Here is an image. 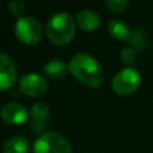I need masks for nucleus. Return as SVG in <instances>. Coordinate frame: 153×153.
Segmentation results:
<instances>
[{
  "label": "nucleus",
  "instance_id": "nucleus-2",
  "mask_svg": "<svg viewBox=\"0 0 153 153\" xmlns=\"http://www.w3.org/2000/svg\"><path fill=\"white\" fill-rule=\"evenodd\" d=\"M46 34L51 43L56 46L67 45L75 34V22L69 12H56L47 20Z\"/></svg>",
  "mask_w": 153,
  "mask_h": 153
},
{
  "label": "nucleus",
  "instance_id": "nucleus-5",
  "mask_svg": "<svg viewBox=\"0 0 153 153\" xmlns=\"http://www.w3.org/2000/svg\"><path fill=\"white\" fill-rule=\"evenodd\" d=\"M141 83V75L133 67H125L116 73L111 79V87L120 95L132 94L138 89Z\"/></svg>",
  "mask_w": 153,
  "mask_h": 153
},
{
  "label": "nucleus",
  "instance_id": "nucleus-15",
  "mask_svg": "<svg viewBox=\"0 0 153 153\" xmlns=\"http://www.w3.org/2000/svg\"><path fill=\"white\" fill-rule=\"evenodd\" d=\"M24 3L22 0H11L8 3V11H10L11 15L13 16H18V18H22L24 12Z\"/></svg>",
  "mask_w": 153,
  "mask_h": 153
},
{
  "label": "nucleus",
  "instance_id": "nucleus-11",
  "mask_svg": "<svg viewBox=\"0 0 153 153\" xmlns=\"http://www.w3.org/2000/svg\"><path fill=\"white\" fill-rule=\"evenodd\" d=\"M30 141L24 136H12L4 143L3 153H28Z\"/></svg>",
  "mask_w": 153,
  "mask_h": 153
},
{
  "label": "nucleus",
  "instance_id": "nucleus-9",
  "mask_svg": "<svg viewBox=\"0 0 153 153\" xmlns=\"http://www.w3.org/2000/svg\"><path fill=\"white\" fill-rule=\"evenodd\" d=\"M76 24L81 27V30L86 32H93L100 27L101 18L95 11L93 10H82L75 16Z\"/></svg>",
  "mask_w": 153,
  "mask_h": 153
},
{
  "label": "nucleus",
  "instance_id": "nucleus-10",
  "mask_svg": "<svg viewBox=\"0 0 153 153\" xmlns=\"http://www.w3.org/2000/svg\"><path fill=\"white\" fill-rule=\"evenodd\" d=\"M43 71H45V75L50 79L58 81V79L65 78L66 73L69 71V63H65L61 59H51L45 65Z\"/></svg>",
  "mask_w": 153,
  "mask_h": 153
},
{
  "label": "nucleus",
  "instance_id": "nucleus-3",
  "mask_svg": "<svg viewBox=\"0 0 153 153\" xmlns=\"http://www.w3.org/2000/svg\"><path fill=\"white\" fill-rule=\"evenodd\" d=\"M34 153H71V145L66 137L56 132H46L35 140Z\"/></svg>",
  "mask_w": 153,
  "mask_h": 153
},
{
  "label": "nucleus",
  "instance_id": "nucleus-8",
  "mask_svg": "<svg viewBox=\"0 0 153 153\" xmlns=\"http://www.w3.org/2000/svg\"><path fill=\"white\" fill-rule=\"evenodd\" d=\"M16 82V66L5 53H0V89L8 90Z\"/></svg>",
  "mask_w": 153,
  "mask_h": 153
},
{
  "label": "nucleus",
  "instance_id": "nucleus-14",
  "mask_svg": "<svg viewBox=\"0 0 153 153\" xmlns=\"http://www.w3.org/2000/svg\"><path fill=\"white\" fill-rule=\"evenodd\" d=\"M120 61L126 67H130L136 61V51L132 47H125L120 54Z\"/></svg>",
  "mask_w": 153,
  "mask_h": 153
},
{
  "label": "nucleus",
  "instance_id": "nucleus-16",
  "mask_svg": "<svg viewBox=\"0 0 153 153\" xmlns=\"http://www.w3.org/2000/svg\"><path fill=\"white\" fill-rule=\"evenodd\" d=\"M129 1L128 0H106L105 5L111 12H121L128 7Z\"/></svg>",
  "mask_w": 153,
  "mask_h": 153
},
{
  "label": "nucleus",
  "instance_id": "nucleus-7",
  "mask_svg": "<svg viewBox=\"0 0 153 153\" xmlns=\"http://www.w3.org/2000/svg\"><path fill=\"white\" fill-rule=\"evenodd\" d=\"M1 118L11 125H20L28 118V110L23 103L8 102L1 108Z\"/></svg>",
  "mask_w": 153,
  "mask_h": 153
},
{
  "label": "nucleus",
  "instance_id": "nucleus-1",
  "mask_svg": "<svg viewBox=\"0 0 153 153\" xmlns=\"http://www.w3.org/2000/svg\"><path fill=\"white\" fill-rule=\"evenodd\" d=\"M69 71L86 87H100L103 83L105 74L98 61L87 53H76L69 62Z\"/></svg>",
  "mask_w": 153,
  "mask_h": 153
},
{
  "label": "nucleus",
  "instance_id": "nucleus-12",
  "mask_svg": "<svg viewBox=\"0 0 153 153\" xmlns=\"http://www.w3.org/2000/svg\"><path fill=\"white\" fill-rule=\"evenodd\" d=\"M108 31L114 39L118 40H129L132 36V31H130L129 26L120 19H113L109 22Z\"/></svg>",
  "mask_w": 153,
  "mask_h": 153
},
{
  "label": "nucleus",
  "instance_id": "nucleus-6",
  "mask_svg": "<svg viewBox=\"0 0 153 153\" xmlns=\"http://www.w3.org/2000/svg\"><path fill=\"white\" fill-rule=\"evenodd\" d=\"M47 79L39 73H27L19 79V89L27 97H40L47 91Z\"/></svg>",
  "mask_w": 153,
  "mask_h": 153
},
{
  "label": "nucleus",
  "instance_id": "nucleus-4",
  "mask_svg": "<svg viewBox=\"0 0 153 153\" xmlns=\"http://www.w3.org/2000/svg\"><path fill=\"white\" fill-rule=\"evenodd\" d=\"M15 35L22 43L27 46H34L42 39L43 27L38 19L32 16H22L15 24Z\"/></svg>",
  "mask_w": 153,
  "mask_h": 153
},
{
  "label": "nucleus",
  "instance_id": "nucleus-13",
  "mask_svg": "<svg viewBox=\"0 0 153 153\" xmlns=\"http://www.w3.org/2000/svg\"><path fill=\"white\" fill-rule=\"evenodd\" d=\"M30 114H31V118L34 121L42 122L45 120H47L48 114H50V109H48V105L46 102H36L31 106V110H30Z\"/></svg>",
  "mask_w": 153,
  "mask_h": 153
}]
</instances>
